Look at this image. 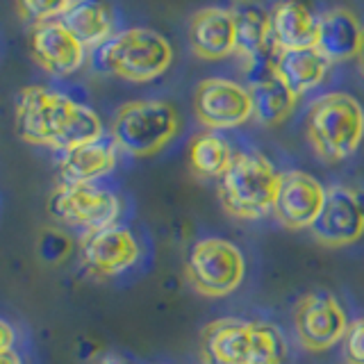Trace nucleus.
Instances as JSON below:
<instances>
[{"label": "nucleus", "mask_w": 364, "mask_h": 364, "mask_svg": "<svg viewBox=\"0 0 364 364\" xmlns=\"http://www.w3.org/2000/svg\"><path fill=\"white\" fill-rule=\"evenodd\" d=\"M16 134L32 146L71 151L102 139L98 114L48 87L32 85L16 98Z\"/></svg>", "instance_id": "f257e3e1"}, {"label": "nucleus", "mask_w": 364, "mask_h": 364, "mask_svg": "<svg viewBox=\"0 0 364 364\" xmlns=\"http://www.w3.org/2000/svg\"><path fill=\"white\" fill-rule=\"evenodd\" d=\"M200 358L205 364H284L287 341L271 323L219 318L203 328Z\"/></svg>", "instance_id": "f03ea898"}, {"label": "nucleus", "mask_w": 364, "mask_h": 364, "mask_svg": "<svg viewBox=\"0 0 364 364\" xmlns=\"http://www.w3.org/2000/svg\"><path fill=\"white\" fill-rule=\"evenodd\" d=\"M173 62L168 39L151 28H130L96 46L91 64L98 73L128 82H151Z\"/></svg>", "instance_id": "7ed1b4c3"}, {"label": "nucleus", "mask_w": 364, "mask_h": 364, "mask_svg": "<svg viewBox=\"0 0 364 364\" xmlns=\"http://www.w3.org/2000/svg\"><path fill=\"white\" fill-rule=\"evenodd\" d=\"M282 173L262 153H235L219 178V198L225 212L242 221H255L273 212Z\"/></svg>", "instance_id": "20e7f679"}, {"label": "nucleus", "mask_w": 364, "mask_h": 364, "mask_svg": "<svg viewBox=\"0 0 364 364\" xmlns=\"http://www.w3.org/2000/svg\"><path fill=\"white\" fill-rule=\"evenodd\" d=\"M307 139L326 162H341L358 151L364 136V109L350 94H326L307 112Z\"/></svg>", "instance_id": "39448f33"}, {"label": "nucleus", "mask_w": 364, "mask_h": 364, "mask_svg": "<svg viewBox=\"0 0 364 364\" xmlns=\"http://www.w3.org/2000/svg\"><path fill=\"white\" fill-rule=\"evenodd\" d=\"M180 130L178 109L166 100H132L114 114L112 139L132 157H151Z\"/></svg>", "instance_id": "423d86ee"}, {"label": "nucleus", "mask_w": 364, "mask_h": 364, "mask_svg": "<svg viewBox=\"0 0 364 364\" xmlns=\"http://www.w3.org/2000/svg\"><path fill=\"white\" fill-rule=\"evenodd\" d=\"M246 262L232 242L219 237L200 239L187 257V278L203 296L221 299L232 294L244 280Z\"/></svg>", "instance_id": "0eeeda50"}, {"label": "nucleus", "mask_w": 364, "mask_h": 364, "mask_svg": "<svg viewBox=\"0 0 364 364\" xmlns=\"http://www.w3.org/2000/svg\"><path fill=\"white\" fill-rule=\"evenodd\" d=\"M48 212L57 221H62L87 235L117 225L121 214V200L109 189L91 185H66L60 182L50 193Z\"/></svg>", "instance_id": "6e6552de"}, {"label": "nucleus", "mask_w": 364, "mask_h": 364, "mask_svg": "<svg viewBox=\"0 0 364 364\" xmlns=\"http://www.w3.org/2000/svg\"><path fill=\"white\" fill-rule=\"evenodd\" d=\"M237 30V55L246 62L248 82L276 73L280 48L273 34L271 11L255 0H235L230 7Z\"/></svg>", "instance_id": "1a4fd4ad"}, {"label": "nucleus", "mask_w": 364, "mask_h": 364, "mask_svg": "<svg viewBox=\"0 0 364 364\" xmlns=\"http://www.w3.org/2000/svg\"><path fill=\"white\" fill-rule=\"evenodd\" d=\"M196 119L208 130H232L253 119V96L248 87L237 85L235 80L208 77L196 87L193 98Z\"/></svg>", "instance_id": "9d476101"}, {"label": "nucleus", "mask_w": 364, "mask_h": 364, "mask_svg": "<svg viewBox=\"0 0 364 364\" xmlns=\"http://www.w3.org/2000/svg\"><path fill=\"white\" fill-rule=\"evenodd\" d=\"M294 326L301 344L312 353L333 348L348 333L344 307L328 291L305 294L294 307Z\"/></svg>", "instance_id": "9b49d317"}, {"label": "nucleus", "mask_w": 364, "mask_h": 364, "mask_svg": "<svg viewBox=\"0 0 364 364\" xmlns=\"http://www.w3.org/2000/svg\"><path fill=\"white\" fill-rule=\"evenodd\" d=\"M328 200V189L303 171H287L282 173L280 191L273 214L289 230H305L312 228L323 212Z\"/></svg>", "instance_id": "f8f14e48"}, {"label": "nucleus", "mask_w": 364, "mask_h": 364, "mask_svg": "<svg viewBox=\"0 0 364 364\" xmlns=\"http://www.w3.org/2000/svg\"><path fill=\"white\" fill-rule=\"evenodd\" d=\"M82 262L87 271L96 278H114L136 264L141 255L139 242L128 228L109 225L105 230L85 235Z\"/></svg>", "instance_id": "ddd939ff"}, {"label": "nucleus", "mask_w": 364, "mask_h": 364, "mask_svg": "<svg viewBox=\"0 0 364 364\" xmlns=\"http://www.w3.org/2000/svg\"><path fill=\"white\" fill-rule=\"evenodd\" d=\"M87 46L64 26L62 18L43 21L32 28L30 50L46 73L66 77L75 73L85 62Z\"/></svg>", "instance_id": "4468645a"}, {"label": "nucleus", "mask_w": 364, "mask_h": 364, "mask_svg": "<svg viewBox=\"0 0 364 364\" xmlns=\"http://www.w3.org/2000/svg\"><path fill=\"white\" fill-rule=\"evenodd\" d=\"M316 242L323 246H348L364 235V210L358 200L355 189L333 187L328 189V200L321 216L310 228Z\"/></svg>", "instance_id": "2eb2a0df"}, {"label": "nucleus", "mask_w": 364, "mask_h": 364, "mask_svg": "<svg viewBox=\"0 0 364 364\" xmlns=\"http://www.w3.org/2000/svg\"><path fill=\"white\" fill-rule=\"evenodd\" d=\"M189 46L200 60H225L237 53L235 16L225 7H205L189 21Z\"/></svg>", "instance_id": "dca6fc26"}, {"label": "nucleus", "mask_w": 364, "mask_h": 364, "mask_svg": "<svg viewBox=\"0 0 364 364\" xmlns=\"http://www.w3.org/2000/svg\"><path fill=\"white\" fill-rule=\"evenodd\" d=\"M364 46V30L358 16L350 9L335 7L328 9L318 18V34L316 48L321 50L330 62L353 60L362 53Z\"/></svg>", "instance_id": "f3484780"}, {"label": "nucleus", "mask_w": 364, "mask_h": 364, "mask_svg": "<svg viewBox=\"0 0 364 364\" xmlns=\"http://www.w3.org/2000/svg\"><path fill=\"white\" fill-rule=\"evenodd\" d=\"M117 164V144L114 139H98L94 144H85L64 151L57 168L60 182L66 185H91L94 180L107 176Z\"/></svg>", "instance_id": "a211bd4d"}, {"label": "nucleus", "mask_w": 364, "mask_h": 364, "mask_svg": "<svg viewBox=\"0 0 364 364\" xmlns=\"http://www.w3.org/2000/svg\"><path fill=\"white\" fill-rule=\"evenodd\" d=\"M271 23L280 50L316 48L318 18L303 0H280L271 9Z\"/></svg>", "instance_id": "6ab92c4d"}, {"label": "nucleus", "mask_w": 364, "mask_h": 364, "mask_svg": "<svg viewBox=\"0 0 364 364\" xmlns=\"http://www.w3.org/2000/svg\"><path fill=\"white\" fill-rule=\"evenodd\" d=\"M328 57L318 48H299V50H280L276 73L296 96L316 89L323 82L330 68Z\"/></svg>", "instance_id": "aec40b11"}, {"label": "nucleus", "mask_w": 364, "mask_h": 364, "mask_svg": "<svg viewBox=\"0 0 364 364\" xmlns=\"http://www.w3.org/2000/svg\"><path fill=\"white\" fill-rule=\"evenodd\" d=\"M62 21L80 41L94 48L114 34V14L109 5L100 0H73L71 7L64 11Z\"/></svg>", "instance_id": "412c9836"}, {"label": "nucleus", "mask_w": 364, "mask_h": 364, "mask_svg": "<svg viewBox=\"0 0 364 364\" xmlns=\"http://www.w3.org/2000/svg\"><path fill=\"white\" fill-rule=\"evenodd\" d=\"M248 91L253 96V117L262 125L282 123L294 112L296 100H299V96L278 77V73L248 82Z\"/></svg>", "instance_id": "4be33fe9"}, {"label": "nucleus", "mask_w": 364, "mask_h": 364, "mask_svg": "<svg viewBox=\"0 0 364 364\" xmlns=\"http://www.w3.org/2000/svg\"><path fill=\"white\" fill-rule=\"evenodd\" d=\"M232 148L219 132H203L189 146V164L203 178H221L232 162Z\"/></svg>", "instance_id": "5701e85b"}, {"label": "nucleus", "mask_w": 364, "mask_h": 364, "mask_svg": "<svg viewBox=\"0 0 364 364\" xmlns=\"http://www.w3.org/2000/svg\"><path fill=\"white\" fill-rule=\"evenodd\" d=\"M73 0H16V11L23 21L39 26L43 21L62 18Z\"/></svg>", "instance_id": "b1692460"}, {"label": "nucleus", "mask_w": 364, "mask_h": 364, "mask_svg": "<svg viewBox=\"0 0 364 364\" xmlns=\"http://www.w3.org/2000/svg\"><path fill=\"white\" fill-rule=\"evenodd\" d=\"M71 237L60 228H43L37 239V253L46 264H60L71 253Z\"/></svg>", "instance_id": "393cba45"}, {"label": "nucleus", "mask_w": 364, "mask_h": 364, "mask_svg": "<svg viewBox=\"0 0 364 364\" xmlns=\"http://www.w3.org/2000/svg\"><path fill=\"white\" fill-rule=\"evenodd\" d=\"M344 358L348 364H364V318L348 326L344 337Z\"/></svg>", "instance_id": "a878e982"}, {"label": "nucleus", "mask_w": 364, "mask_h": 364, "mask_svg": "<svg viewBox=\"0 0 364 364\" xmlns=\"http://www.w3.org/2000/svg\"><path fill=\"white\" fill-rule=\"evenodd\" d=\"M14 328H11L7 321H0V353H7L11 350V346H14Z\"/></svg>", "instance_id": "bb28decb"}, {"label": "nucleus", "mask_w": 364, "mask_h": 364, "mask_svg": "<svg viewBox=\"0 0 364 364\" xmlns=\"http://www.w3.org/2000/svg\"><path fill=\"white\" fill-rule=\"evenodd\" d=\"M0 364H23V360L18 358V353L7 350V353H0Z\"/></svg>", "instance_id": "cd10ccee"}, {"label": "nucleus", "mask_w": 364, "mask_h": 364, "mask_svg": "<svg viewBox=\"0 0 364 364\" xmlns=\"http://www.w3.org/2000/svg\"><path fill=\"white\" fill-rule=\"evenodd\" d=\"M96 364H128L123 358H117V355H107V358H102V360H98Z\"/></svg>", "instance_id": "c85d7f7f"}, {"label": "nucleus", "mask_w": 364, "mask_h": 364, "mask_svg": "<svg viewBox=\"0 0 364 364\" xmlns=\"http://www.w3.org/2000/svg\"><path fill=\"white\" fill-rule=\"evenodd\" d=\"M355 193H358V200H360L362 210H364V191H362V189H355Z\"/></svg>", "instance_id": "c756f323"}, {"label": "nucleus", "mask_w": 364, "mask_h": 364, "mask_svg": "<svg viewBox=\"0 0 364 364\" xmlns=\"http://www.w3.org/2000/svg\"><path fill=\"white\" fill-rule=\"evenodd\" d=\"M360 66H362V73H364V46H362V53H360Z\"/></svg>", "instance_id": "7c9ffc66"}]
</instances>
